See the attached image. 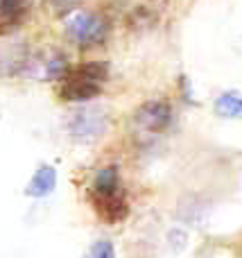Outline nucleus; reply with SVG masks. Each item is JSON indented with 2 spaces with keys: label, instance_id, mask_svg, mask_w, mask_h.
<instances>
[{
  "label": "nucleus",
  "instance_id": "f257e3e1",
  "mask_svg": "<svg viewBox=\"0 0 242 258\" xmlns=\"http://www.w3.org/2000/svg\"><path fill=\"white\" fill-rule=\"evenodd\" d=\"M109 80V63L84 61L70 66L59 80V98L63 102H89L102 93V84Z\"/></svg>",
  "mask_w": 242,
  "mask_h": 258
},
{
  "label": "nucleus",
  "instance_id": "f03ea898",
  "mask_svg": "<svg viewBox=\"0 0 242 258\" xmlns=\"http://www.w3.org/2000/svg\"><path fill=\"white\" fill-rule=\"evenodd\" d=\"M111 25L109 21L98 12H79L66 18V36L68 41H72L75 45H79L82 50L98 48L109 39Z\"/></svg>",
  "mask_w": 242,
  "mask_h": 258
},
{
  "label": "nucleus",
  "instance_id": "7ed1b4c3",
  "mask_svg": "<svg viewBox=\"0 0 242 258\" xmlns=\"http://www.w3.org/2000/svg\"><path fill=\"white\" fill-rule=\"evenodd\" d=\"M107 113L100 107H82L68 118V134L79 143H95L107 132Z\"/></svg>",
  "mask_w": 242,
  "mask_h": 258
},
{
  "label": "nucleus",
  "instance_id": "20e7f679",
  "mask_svg": "<svg viewBox=\"0 0 242 258\" xmlns=\"http://www.w3.org/2000/svg\"><path fill=\"white\" fill-rule=\"evenodd\" d=\"M89 200L95 209V215L102 222L116 224L129 215V202H127V195L122 188L111 192H89Z\"/></svg>",
  "mask_w": 242,
  "mask_h": 258
},
{
  "label": "nucleus",
  "instance_id": "39448f33",
  "mask_svg": "<svg viewBox=\"0 0 242 258\" xmlns=\"http://www.w3.org/2000/svg\"><path fill=\"white\" fill-rule=\"evenodd\" d=\"M134 122L140 132L163 134L172 125V107L163 100H149L134 111Z\"/></svg>",
  "mask_w": 242,
  "mask_h": 258
},
{
  "label": "nucleus",
  "instance_id": "423d86ee",
  "mask_svg": "<svg viewBox=\"0 0 242 258\" xmlns=\"http://www.w3.org/2000/svg\"><path fill=\"white\" fill-rule=\"evenodd\" d=\"M34 0H0V36L18 32L30 18Z\"/></svg>",
  "mask_w": 242,
  "mask_h": 258
},
{
  "label": "nucleus",
  "instance_id": "0eeeda50",
  "mask_svg": "<svg viewBox=\"0 0 242 258\" xmlns=\"http://www.w3.org/2000/svg\"><path fill=\"white\" fill-rule=\"evenodd\" d=\"M54 186H57V170L52 165H39L32 179L27 181L25 195L34 197V200H43L54 190Z\"/></svg>",
  "mask_w": 242,
  "mask_h": 258
},
{
  "label": "nucleus",
  "instance_id": "6e6552de",
  "mask_svg": "<svg viewBox=\"0 0 242 258\" xmlns=\"http://www.w3.org/2000/svg\"><path fill=\"white\" fill-rule=\"evenodd\" d=\"M27 59H30V52L23 45H5V48H0V75L5 77L23 75Z\"/></svg>",
  "mask_w": 242,
  "mask_h": 258
},
{
  "label": "nucleus",
  "instance_id": "1a4fd4ad",
  "mask_svg": "<svg viewBox=\"0 0 242 258\" xmlns=\"http://www.w3.org/2000/svg\"><path fill=\"white\" fill-rule=\"evenodd\" d=\"M215 113L220 118H242V95L235 91H224L215 100Z\"/></svg>",
  "mask_w": 242,
  "mask_h": 258
},
{
  "label": "nucleus",
  "instance_id": "9d476101",
  "mask_svg": "<svg viewBox=\"0 0 242 258\" xmlns=\"http://www.w3.org/2000/svg\"><path fill=\"white\" fill-rule=\"evenodd\" d=\"M84 0H41V7L52 18H68L82 7Z\"/></svg>",
  "mask_w": 242,
  "mask_h": 258
},
{
  "label": "nucleus",
  "instance_id": "9b49d317",
  "mask_svg": "<svg viewBox=\"0 0 242 258\" xmlns=\"http://www.w3.org/2000/svg\"><path fill=\"white\" fill-rule=\"evenodd\" d=\"M86 258H116V249H113V245L109 240H98L91 245Z\"/></svg>",
  "mask_w": 242,
  "mask_h": 258
}]
</instances>
